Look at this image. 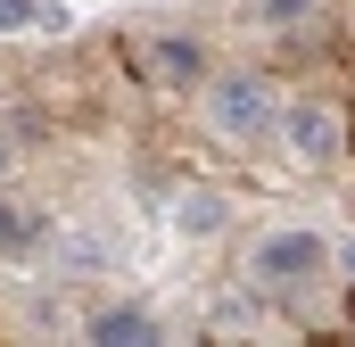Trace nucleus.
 <instances>
[{
    "label": "nucleus",
    "mask_w": 355,
    "mask_h": 347,
    "mask_svg": "<svg viewBox=\"0 0 355 347\" xmlns=\"http://www.w3.org/2000/svg\"><path fill=\"white\" fill-rule=\"evenodd\" d=\"M91 347H157L166 339V323H157V306H141V298H116V306H99L83 323Z\"/></svg>",
    "instance_id": "4"
},
{
    "label": "nucleus",
    "mask_w": 355,
    "mask_h": 347,
    "mask_svg": "<svg viewBox=\"0 0 355 347\" xmlns=\"http://www.w3.org/2000/svg\"><path fill=\"white\" fill-rule=\"evenodd\" d=\"M281 141H289V158L297 166H339V149H347V124H339V108L331 99H289L281 108Z\"/></svg>",
    "instance_id": "3"
},
{
    "label": "nucleus",
    "mask_w": 355,
    "mask_h": 347,
    "mask_svg": "<svg viewBox=\"0 0 355 347\" xmlns=\"http://www.w3.org/2000/svg\"><path fill=\"white\" fill-rule=\"evenodd\" d=\"M339 273H347V281H355V240H347V248H339Z\"/></svg>",
    "instance_id": "12"
},
{
    "label": "nucleus",
    "mask_w": 355,
    "mask_h": 347,
    "mask_svg": "<svg viewBox=\"0 0 355 347\" xmlns=\"http://www.w3.org/2000/svg\"><path fill=\"white\" fill-rule=\"evenodd\" d=\"M207 124L223 141H272L281 133V99L265 75H215L207 83Z\"/></svg>",
    "instance_id": "1"
},
{
    "label": "nucleus",
    "mask_w": 355,
    "mask_h": 347,
    "mask_svg": "<svg viewBox=\"0 0 355 347\" xmlns=\"http://www.w3.org/2000/svg\"><path fill=\"white\" fill-rule=\"evenodd\" d=\"M141 67H149V75H157L166 91H190L198 75H207V50H198L190 33H157V42L141 50Z\"/></svg>",
    "instance_id": "5"
},
{
    "label": "nucleus",
    "mask_w": 355,
    "mask_h": 347,
    "mask_svg": "<svg viewBox=\"0 0 355 347\" xmlns=\"http://www.w3.org/2000/svg\"><path fill=\"white\" fill-rule=\"evenodd\" d=\"M314 8H322V0H257V17H265V25H306Z\"/></svg>",
    "instance_id": "9"
},
{
    "label": "nucleus",
    "mask_w": 355,
    "mask_h": 347,
    "mask_svg": "<svg viewBox=\"0 0 355 347\" xmlns=\"http://www.w3.org/2000/svg\"><path fill=\"white\" fill-rule=\"evenodd\" d=\"M33 8L42 0H0V33H33Z\"/></svg>",
    "instance_id": "11"
},
{
    "label": "nucleus",
    "mask_w": 355,
    "mask_h": 347,
    "mask_svg": "<svg viewBox=\"0 0 355 347\" xmlns=\"http://www.w3.org/2000/svg\"><path fill=\"white\" fill-rule=\"evenodd\" d=\"M50 257H58V273H99L107 248H99V232H50Z\"/></svg>",
    "instance_id": "8"
},
{
    "label": "nucleus",
    "mask_w": 355,
    "mask_h": 347,
    "mask_svg": "<svg viewBox=\"0 0 355 347\" xmlns=\"http://www.w3.org/2000/svg\"><path fill=\"white\" fill-rule=\"evenodd\" d=\"M33 248H50V215L0 198V257H33Z\"/></svg>",
    "instance_id": "7"
},
{
    "label": "nucleus",
    "mask_w": 355,
    "mask_h": 347,
    "mask_svg": "<svg viewBox=\"0 0 355 347\" xmlns=\"http://www.w3.org/2000/svg\"><path fill=\"white\" fill-rule=\"evenodd\" d=\"M322 264H331V240L306 232V223H289V232H265V240L248 248V281H257V289H297V281H314Z\"/></svg>",
    "instance_id": "2"
},
{
    "label": "nucleus",
    "mask_w": 355,
    "mask_h": 347,
    "mask_svg": "<svg viewBox=\"0 0 355 347\" xmlns=\"http://www.w3.org/2000/svg\"><path fill=\"white\" fill-rule=\"evenodd\" d=\"M0 174H8V141H0Z\"/></svg>",
    "instance_id": "13"
},
{
    "label": "nucleus",
    "mask_w": 355,
    "mask_h": 347,
    "mask_svg": "<svg viewBox=\"0 0 355 347\" xmlns=\"http://www.w3.org/2000/svg\"><path fill=\"white\" fill-rule=\"evenodd\" d=\"M33 33H75V8H67V0H42V8H33Z\"/></svg>",
    "instance_id": "10"
},
{
    "label": "nucleus",
    "mask_w": 355,
    "mask_h": 347,
    "mask_svg": "<svg viewBox=\"0 0 355 347\" xmlns=\"http://www.w3.org/2000/svg\"><path fill=\"white\" fill-rule=\"evenodd\" d=\"M223 223H232V190H215V182H190V190L174 198V232H182V240H215Z\"/></svg>",
    "instance_id": "6"
}]
</instances>
